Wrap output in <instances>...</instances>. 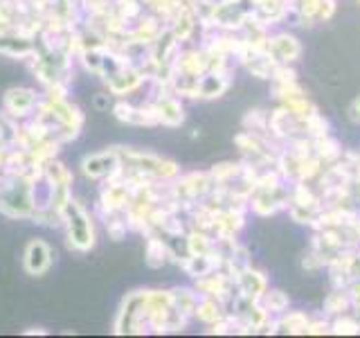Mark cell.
I'll return each mask as SVG.
<instances>
[{
    "label": "cell",
    "mask_w": 360,
    "mask_h": 338,
    "mask_svg": "<svg viewBox=\"0 0 360 338\" xmlns=\"http://www.w3.org/2000/svg\"><path fill=\"white\" fill-rule=\"evenodd\" d=\"M63 225H65V239L68 246L77 253H88L95 246V225L90 219L88 210L77 201H68L63 208Z\"/></svg>",
    "instance_id": "cell-1"
},
{
    "label": "cell",
    "mask_w": 360,
    "mask_h": 338,
    "mask_svg": "<svg viewBox=\"0 0 360 338\" xmlns=\"http://www.w3.org/2000/svg\"><path fill=\"white\" fill-rule=\"evenodd\" d=\"M214 189V180L210 172H191L185 176L174 178V201L180 206H191L205 199Z\"/></svg>",
    "instance_id": "cell-2"
},
{
    "label": "cell",
    "mask_w": 360,
    "mask_h": 338,
    "mask_svg": "<svg viewBox=\"0 0 360 338\" xmlns=\"http://www.w3.org/2000/svg\"><path fill=\"white\" fill-rule=\"evenodd\" d=\"M82 172L90 180H112L122 174V161L117 149L112 146L108 151L90 154L82 161Z\"/></svg>",
    "instance_id": "cell-3"
},
{
    "label": "cell",
    "mask_w": 360,
    "mask_h": 338,
    "mask_svg": "<svg viewBox=\"0 0 360 338\" xmlns=\"http://www.w3.org/2000/svg\"><path fill=\"white\" fill-rule=\"evenodd\" d=\"M39 93L34 88H9L3 97V108L11 120H27L39 106Z\"/></svg>",
    "instance_id": "cell-4"
},
{
    "label": "cell",
    "mask_w": 360,
    "mask_h": 338,
    "mask_svg": "<svg viewBox=\"0 0 360 338\" xmlns=\"http://www.w3.org/2000/svg\"><path fill=\"white\" fill-rule=\"evenodd\" d=\"M54 262V251L50 248L48 242L43 239H32L27 246H25V253H22V266L30 275L39 277V275H45L50 270Z\"/></svg>",
    "instance_id": "cell-5"
},
{
    "label": "cell",
    "mask_w": 360,
    "mask_h": 338,
    "mask_svg": "<svg viewBox=\"0 0 360 338\" xmlns=\"http://www.w3.org/2000/svg\"><path fill=\"white\" fill-rule=\"evenodd\" d=\"M266 52L270 54V59H273L275 63L292 65L302 56V45H300V41L295 37H292V34L275 32V34H270Z\"/></svg>",
    "instance_id": "cell-6"
},
{
    "label": "cell",
    "mask_w": 360,
    "mask_h": 338,
    "mask_svg": "<svg viewBox=\"0 0 360 338\" xmlns=\"http://www.w3.org/2000/svg\"><path fill=\"white\" fill-rule=\"evenodd\" d=\"M104 82H106V88L110 95L124 97V95L135 93V90H140L146 84V77L135 65H122L120 70L108 75Z\"/></svg>",
    "instance_id": "cell-7"
},
{
    "label": "cell",
    "mask_w": 360,
    "mask_h": 338,
    "mask_svg": "<svg viewBox=\"0 0 360 338\" xmlns=\"http://www.w3.org/2000/svg\"><path fill=\"white\" fill-rule=\"evenodd\" d=\"M151 108L155 113V120L158 124L162 127H180L185 122V108H183V101L176 95H162L151 101Z\"/></svg>",
    "instance_id": "cell-8"
},
{
    "label": "cell",
    "mask_w": 360,
    "mask_h": 338,
    "mask_svg": "<svg viewBox=\"0 0 360 338\" xmlns=\"http://www.w3.org/2000/svg\"><path fill=\"white\" fill-rule=\"evenodd\" d=\"M234 282H236V293H241L243 298L250 300H262V296L268 291V275L264 270L252 268V264L239 270Z\"/></svg>",
    "instance_id": "cell-9"
},
{
    "label": "cell",
    "mask_w": 360,
    "mask_h": 338,
    "mask_svg": "<svg viewBox=\"0 0 360 338\" xmlns=\"http://www.w3.org/2000/svg\"><path fill=\"white\" fill-rule=\"evenodd\" d=\"M37 52V43L22 34H0V54H9L14 59H32Z\"/></svg>",
    "instance_id": "cell-10"
},
{
    "label": "cell",
    "mask_w": 360,
    "mask_h": 338,
    "mask_svg": "<svg viewBox=\"0 0 360 338\" xmlns=\"http://www.w3.org/2000/svg\"><path fill=\"white\" fill-rule=\"evenodd\" d=\"M232 86L230 73H205L198 82V99H217Z\"/></svg>",
    "instance_id": "cell-11"
},
{
    "label": "cell",
    "mask_w": 360,
    "mask_h": 338,
    "mask_svg": "<svg viewBox=\"0 0 360 338\" xmlns=\"http://www.w3.org/2000/svg\"><path fill=\"white\" fill-rule=\"evenodd\" d=\"M311 315L307 311H284L275 315L277 334H290V336H302L307 334Z\"/></svg>",
    "instance_id": "cell-12"
},
{
    "label": "cell",
    "mask_w": 360,
    "mask_h": 338,
    "mask_svg": "<svg viewBox=\"0 0 360 338\" xmlns=\"http://www.w3.org/2000/svg\"><path fill=\"white\" fill-rule=\"evenodd\" d=\"M144 262L151 268H162L167 262H172V255H169V246L162 237L149 234L146 237V248H144Z\"/></svg>",
    "instance_id": "cell-13"
},
{
    "label": "cell",
    "mask_w": 360,
    "mask_h": 338,
    "mask_svg": "<svg viewBox=\"0 0 360 338\" xmlns=\"http://www.w3.org/2000/svg\"><path fill=\"white\" fill-rule=\"evenodd\" d=\"M169 296H172V304H174V309L176 311H180L185 315V318H194V311H196V304H198V293H196V289L194 287H176V289H172L169 291Z\"/></svg>",
    "instance_id": "cell-14"
},
{
    "label": "cell",
    "mask_w": 360,
    "mask_h": 338,
    "mask_svg": "<svg viewBox=\"0 0 360 338\" xmlns=\"http://www.w3.org/2000/svg\"><path fill=\"white\" fill-rule=\"evenodd\" d=\"M228 315V309H225V302L217 300V298H198L194 318L205 323V325H214L217 320L225 318Z\"/></svg>",
    "instance_id": "cell-15"
},
{
    "label": "cell",
    "mask_w": 360,
    "mask_h": 338,
    "mask_svg": "<svg viewBox=\"0 0 360 338\" xmlns=\"http://www.w3.org/2000/svg\"><path fill=\"white\" fill-rule=\"evenodd\" d=\"M185 237H187L189 255H210L214 251V246H217L214 234H210L205 230H198V228H191Z\"/></svg>",
    "instance_id": "cell-16"
},
{
    "label": "cell",
    "mask_w": 360,
    "mask_h": 338,
    "mask_svg": "<svg viewBox=\"0 0 360 338\" xmlns=\"http://www.w3.org/2000/svg\"><path fill=\"white\" fill-rule=\"evenodd\" d=\"M322 309L326 315H342L352 309V300H349L347 291L345 289H331L329 293L324 296V302H322Z\"/></svg>",
    "instance_id": "cell-17"
},
{
    "label": "cell",
    "mask_w": 360,
    "mask_h": 338,
    "mask_svg": "<svg viewBox=\"0 0 360 338\" xmlns=\"http://www.w3.org/2000/svg\"><path fill=\"white\" fill-rule=\"evenodd\" d=\"M259 302L264 304V309H266L270 315H279V313L288 311L290 298H288V293H286V291H281V289H268Z\"/></svg>",
    "instance_id": "cell-18"
},
{
    "label": "cell",
    "mask_w": 360,
    "mask_h": 338,
    "mask_svg": "<svg viewBox=\"0 0 360 338\" xmlns=\"http://www.w3.org/2000/svg\"><path fill=\"white\" fill-rule=\"evenodd\" d=\"M243 163H219L210 169V176L214 180V185H228L234 178L241 176Z\"/></svg>",
    "instance_id": "cell-19"
},
{
    "label": "cell",
    "mask_w": 360,
    "mask_h": 338,
    "mask_svg": "<svg viewBox=\"0 0 360 338\" xmlns=\"http://www.w3.org/2000/svg\"><path fill=\"white\" fill-rule=\"evenodd\" d=\"M331 334H338V336H358L360 334V323L356 315H349V313H342V315H335L331 320Z\"/></svg>",
    "instance_id": "cell-20"
},
{
    "label": "cell",
    "mask_w": 360,
    "mask_h": 338,
    "mask_svg": "<svg viewBox=\"0 0 360 338\" xmlns=\"http://www.w3.org/2000/svg\"><path fill=\"white\" fill-rule=\"evenodd\" d=\"M320 3H322V0H295L300 25H313V23H318Z\"/></svg>",
    "instance_id": "cell-21"
},
{
    "label": "cell",
    "mask_w": 360,
    "mask_h": 338,
    "mask_svg": "<svg viewBox=\"0 0 360 338\" xmlns=\"http://www.w3.org/2000/svg\"><path fill=\"white\" fill-rule=\"evenodd\" d=\"M326 264L324 259L313 251V248H309V253H304L302 257V268L307 270V273H318V270H322Z\"/></svg>",
    "instance_id": "cell-22"
},
{
    "label": "cell",
    "mask_w": 360,
    "mask_h": 338,
    "mask_svg": "<svg viewBox=\"0 0 360 338\" xmlns=\"http://www.w3.org/2000/svg\"><path fill=\"white\" fill-rule=\"evenodd\" d=\"M322 334H331V323L324 318H318V320L311 318L307 327V336H322Z\"/></svg>",
    "instance_id": "cell-23"
},
{
    "label": "cell",
    "mask_w": 360,
    "mask_h": 338,
    "mask_svg": "<svg viewBox=\"0 0 360 338\" xmlns=\"http://www.w3.org/2000/svg\"><path fill=\"white\" fill-rule=\"evenodd\" d=\"M338 11L335 0H322L320 3V14H318V23H329Z\"/></svg>",
    "instance_id": "cell-24"
},
{
    "label": "cell",
    "mask_w": 360,
    "mask_h": 338,
    "mask_svg": "<svg viewBox=\"0 0 360 338\" xmlns=\"http://www.w3.org/2000/svg\"><path fill=\"white\" fill-rule=\"evenodd\" d=\"M347 296H349V300H352V309H356V307H360V280H352L347 284Z\"/></svg>",
    "instance_id": "cell-25"
},
{
    "label": "cell",
    "mask_w": 360,
    "mask_h": 338,
    "mask_svg": "<svg viewBox=\"0 0 360 338\" xmlns=\"http://www.w3.org/2000/svg\"><path fill=\"white\" fill-rule=\"evenodd\" d=\"M349 120L356 122V124H360V95L354 99V104L349 106Z\"/></svg>",
    "instance_id": "cell-26"
},
{
    "label": "cell",
    "mask_w": 360,
    "mask_h": 338,
    "mask_svg": "<svg viewBox=\"0 0 360 338\" xmlns=\"http://www.w3.org/2000/svg\"><path fill=\"white\" fill-rule=\"evenodd\" d=\"M108 104H110V97L106 93H99L95 97V108L97 111H108Z\"/></svg>",
    "instance_id": "cell-27"
},
{
    "label": "cell",
    "mask_w": 360,
    "mask_h": 338,
    "mask_svg": "<svg viewBox=\"0 0 360 338\" xmlns=\"http://www.w3.org/2000/svg\"><path fill=\"white\" fill-rule=\"evenodd\" d=\"M25 334H45L43 330H30V332H25Z\"/></svg>",
    "instance_id": "cell-28"
},
{
    "label": "cell",
    "mask_w": 360,
    "mask_h": 338,
    "mask_svg": "<svg viewBox=\"0 0 360 338\" xmlns=\"http://www.w3.org/2000/svg\"><path fill=\"white\" fill-rule=\"evenodd\" d=\"M354 315H356V318H358V323H360V307H356V313H354Z\"/></svg>",
    "instance_id": "cell-29"
},
{
    "label": "cell",
    "mask_w": 360,
    "mask_h": 338,
    "mask_svg": "<svg viewBox=\"0 0 360 338\" xmlns=\"http://www.w3.org/2000/svg\"><path fill=\"white\" fill-rule=\"evenodd\" d=\"M356 3H358V5H360V0H356Z\"/></svg>",
    "instance_id": "cell-30"
}]
</instances>
